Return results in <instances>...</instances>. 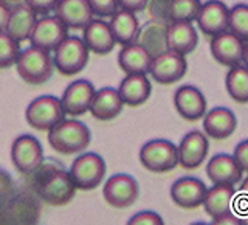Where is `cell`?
<instances>
[{"instance_id":"cell-15","label":"cell","mask_w":248,"mask_h":225,"mask_svg":"<svg viewBox=\"0 0 248 225\" xmlns=\"http://www.w3.org/2000/svg\"><path fill=\"white\" fill-rule=\"evenodd\" d=\"M244 42L232 34L231 31L225 30L211 36V42H209V50H211L213 58L222 65L232 67L239 65L242 62L244 54Z\"/></svg>"},{"instance_id":"cell-41","label":"cell","mask_w":248,"mask_h":225,"mask_svg":"<svg viewBox=\"0 0 248 225\" xmlns=\"http://www.w3.org/2000/svg\"><path fill=\"white\" fill-rule=\"evenodd\" d=\"M147 0H118V6L121 10H126V11H132V13H140V11H144Z\"/></svg>"},{"instance_id":"cell-2","label":"cell","mask_w":248,"mask_h":225,"mask_svg":"<svg viewBox=\"0 0 248 225\" xmlns=\"http://www.w3.org/2000/svg\"><path fill=\"white\" fill-rule=\"evenodd\" d=\"M76 185L73 183L68 171L62 168L46 169L41 176L37 185L39 197L51 207H64L73 200L76 193Z\"/></svg>"},{"instance_id":"cell-30","label":"cell","mask_w":248,"mask_h":225,"mask_svg":"<svg viewBox=\"0 0 248 225\" xmlns=\"http://www.w3.org/2000/svg\"><path fill=\"white\" fill-rule=\"evenodd\" d=\"M225 87L236 103H248V68L240 64L230 67L225 76Z\"/></svg>"},{"instance_id":"cell-12","label":"cell","mask_w":248,"mask_h":225,"mask_svg":"<svg viewBox=\"0 0 248 225\" xmlns=\"http://www.w3.org/2000/svg\"><path fill=\"white\" fill-rule=\"evenodd\" d=\"M208 151L209 142L206 134L200 130H189L177 146L178 165L185 169H197L205 161Z\"/></svg>"},{"instance_id":"cell-40","label":"cell","mask_w":248,"mask_h":225,"mask_svg":"<svg viewBox=\"0 0 248 225\" xmlns=\"http://www.w3.org/2000/svg\"><path fill=\"white\" fill-rule=\"evenodd\" d=\"M59 0H27V5L36 14H48L54 10V6Z\"/></svg>"},{"instance_id":"cell-26","label":"cell","mask_w":248,"mask_h":225,"mask_svg":"<svg viewBox=\"0 0 248 225\" xmlns=\"http://www.w3.org/2000/svg\"><path fill=\"white\" fill-rule=\"evenodd\" d=\"M236 188L234 185L228 183H213L211 188H206V194L203 199L205 213L209 217H214L223 211H228L234 207Z\"/></svg>"},{"instance_id":"cell-22","label":"cell","mask_w":248,"mask_h":225,"mask_svg":"<svg viewBox=\"0 0 248 225\" xmlns=\"http://www.w3.org/2000/svg\"><path fill=\"white\" fill-rule=\"evenodd\" d=\"M53 11L67 28L72 30H82L95 16L89 0H59Z\"/></svg>"},{"instance_id":"cell-8","label":"cell","mask_w":248,"mask_h":225,"mask_svg":"<svg viewBox=\"0 0 248 225\" xmlns=\"http://www.w3.org/2000/svg\"><path fill=\"white\" fill-rule=\"evenodd\" d=\"M11 160L20 174H34L44 165V149L41 142L28 134L19 135L11 145Z\"/></svg>"},{"instance_id":"cell-16","label":"cell","mask_w":248,"mask_h":225,"mask_svg":"<svg viewBox=\"0 0 248 225\" xmlns=\"http://www.w3.org/2000/svg\"><path fill=\"white\" fill-rule=\"evenodd\" d=\"M95 92H96L95 85L87 80L73 81L64 90V95L61 98V104L65 115H70V116L84 115L90 109Z\"/></svg>"},{"instance_id":"cell-17","label":"cell","mask_w":248,"mask_h":225,"mask_svg":"<svg viewBox=\"0 0 248 225\" xmlns=\"http://www.w3.org/2000/svg\"><path fill=\"white\" fill-rule=\"evenodd\" d=\"M228 13L230 8L222 0H208L202 3L196 19L199 30L206 36H214L228 30Z\"/></svg>"},{"instance_id":"cell-35","label":"cell","mask_w":248,"mask_h":225,"mask_svg":"<svg viewBox=\"0 0 248 225\" xmlns=\"http://www.w3.org/2000/svg\"><path fill=\"white\" fill-rule=\"evenodd\" d=\"M89 5L95 16L110 17L118 11V0H89Z\"/></svg>"},{"instance_id":"cell-43","label":"cell","mask_w":248,"mask_h":225,"mask_svg":"<svg viewBox=\"0 0 248 225\" xmlns=\"http://www.w3.org/2000/svg\"><path fill=\"white\" fill-rule=\"evenodd\" d=\"M0 3L5 5L8 10H13L16 6H20V5H25L27 0H0Z\"/></svg>"},{"instance_id":"cell-34","label":"cell","mask_w":248,"mask_h":225,"mask_svg":"<svg viewBox=\"0 0 248 225\" xmlns=\"http://www.w3.org/2000/svg\"><path fill=\"white\" fill-rule=\"evenodd\" d=\"M169 5L170 0H147L144 11H147L152 20H161L169 23Z\"/></svg>"},{"instance_id":"cell-27","label":"cell","mask_w":248,"mask_h":225,"mask_svg":"<svg viewBox=\"0 0 248 225\" xmlns=\"http://www.w3.org/2000/svg\"><path fill=\"white\" fill-rule=\"evenodd\" d=\"M152 62V56L143 45L132 42L123 45L118 53V65L126 75L134 73H147Z\"/></svg>"},{"instance_id":"cell-1","label":"cell","mask_w":248,"mask_h":225,"mask_svg":"<svg viewBox=\"0 0 248 225\" xmlns=\"http://www.w3.org/2000/svg\"><path fill=\"white\" fill-rule=\"evenodd\" d=\"M90 142V129L79 120L62 118L48 130L50 146L62 155L79 154L87 149Z\"/></svg>"},{"instance_id":"cell-14","label":"cell","mask_w":248,"mask_h":225,"mask_svg":"<svg viewBox=\"0 0 248 225\" xmlns=\"http://www.w3.org/2000/svg\"><path fill=\"white\" fill-rule=\"evenodd\" d=\"M206 98L196 85H180L174 93V107L186 121H199L206 112Z\"/></svg>"},{"instance_id":"cell-3","label":"cell","mask_w":248,"mask_h":225,"mask_svg":"<svg viewBox=\"0 0 248 225\" xmlns=\"http://www.w3.org/2000/svg\"><path fill=\"white\" fill-rule=\"evenodd\" d=\"M14 65L17 68L19 76L27 84L31 85L45 84L53 76V70H54L50 51L37 48L34 45L20 51Z\"/></svg>"},{"instance_id":"cell-5","label":"cell","mask_w":248,"mask_h":225,"mask_svg":"<svg viewBox=\"0 0 248 225\" xmlns=\"http://www.w3.org/2000/svg\"><path fill=\"white\" fill-rule=\"evenodd\" d=\"M107 173L104 159L96 152H84L76 157L70 166L68 174L78 190L90 191L103 183Z\"/></svg>"},{"instance_id":"cell-36","label":"cell","mask_w":248,"mask_h":225,"mask_svg":"<svg viewBox=\"0 0 248 225\" xmlns=\"http://www.w3.org/2000/svg\"><path fill=\"white\" fill-rule=\"evenodd\" d=\"M127 224L129 225H163L165 221H163V217L158 213L146 209V211H140L132 216Z\"/></svg>"},{"instance_id":"cell-9","label":"cell","mask_w":248,"mask_h":225,"mask_svg":"<svg viewBox=\"0 0 248 225\" xmlns=\"http://www.w3.org/2000/svg\"><path fill=\"white\" fill-rule=\"evenodd\" d=\"M103 196L107 204L116 209L129 208L140 196V185L137 178L129 174H113L104 183Z\"/></svg>"},{"instance_id":"cell-37","label":"cell","mask_w":248,"mask_h":225,"mask_svg":"<svg viewBox=\"0 0 248 225\" xmlns=\"http://www.w3.org/2000/svg\"><path fill=\"white\" fill-rule=\"evenodd\" d=\"M232 157L237 161V165L242 169V173L248 174V138L242 140V142L236 145L234 151H232Z\"/></svg>"},{"instance_id":"cell-23","label":"cell","mask_w":248,"mask_h":225,"mask_svg":"<svg viewBox=\"0 0 248 225\" xmlns=\"http://www.w3.org/2000/svg\"><path fill=\"white\" fill-rule=\"evenodd\" d=\"M123 99V103L130 107H138L149 99L152 93V84L146 73L126 75L116 89Z\"/></svg>"},{"instance_id":"cell-20","label":"cell","mask_w":248,"mask_h":225,"mask_svg":"<svg viewBox=\"0 0 248 225\" xmlns=\"http://www.w3.org/2000/svg\"><path fill=\"white\" fill-rule=\"evenodd\" d=\"M242 169L239 168L237 161L232 157V154H216L208 160L206 176L211 183H228L236 185L242 178Z\"/></svg>"},{"instance_id":"cell-44","label":"cell","mask_w":248,"mask_h":225,"mask_svg":"<svg viewBox=\"0 0 248 225\" xmlns=\"http://www.w3.org/2000/svg\"><path fill=\"white\" fill-rule=\"evenodd\" d=\"M242 62H244V65L248 68V42L244 45V54H242Z\"/></svg>"},{"instance_id":"cell-24","label":"cell","mask_w":248,"mask_h":225,"mask_svg":"<svg viewBox=\"0 0 248 225\" xmlns=\"http://www.w3.org/2000/svg\"><path fill=\"white\" fill-rule=\"evenodd\" d=\"M123 99L113 87H103L95 92L90 104V113L99 121H110L123 112Z\"/></svg>"},{"instance_id":"cell-31","label":"cell","mask_w":248,"mask_h":225,"mask_svg":"<svg viewBox=\"0 0 248 225\" xmlns=\"http://www.w3.org/2000/svg\"><path fill=\"white\" fill-rule=\"evenodd\" d=\"M200 6V0H170L169 22H196Z\"/></svg>"},{"instance_id":"cell-28","label":"cell","mask_w":248,"mask_h":225,"mask_svg":"<svg viewBox=\"0 0 248 225\" xmlns=\"http://www.w3.org/2000/svg\"><path fill=\"white\" fill-rule=\"evenodd\" d=\"M108 27L112 30V34L115 37V42L120 45H127L132 42H137L140 22L135 13L126 11L118 8L113 16H110Z\"/></svg>"},{"instance_id":"cell-25","label":"cell","mask_w":248,"mask_h":225,"mask_svg":"<svg viewBox=\"0 0 248 225\" xmlns=\"http://www.w3.org/2000/svg\"><path fill=\"white\" fill-rule=\"evenodd\" d=\"M36 22H37L36 13L25 3L10 10V17H8L5 31L19 44H22L25 41H30L31 31H33Z\"/></svg>"},{"instance_id":"cell-6","label":"cell","mask_w":248,"mask_h":225,"mask_svg":"<svg viewBox=\"0 0 248 225\" xmlns=\"http://www.w3.org/2000/svg\"><path fill=\"white\" fill-rule=\"evenodd\" d=\"M140 161L149 173H168L178 165L177 146L165 138L147 142L140 149Z\"/></svg>"},{"instance_id":"cell-19","label":"cell","mask_w":248,"mask_h":225,"mask_svg":"<svg viewBox=\"0 0 248 225\" xmlns=\"http://www.w3.org/2000/svg\"><path fill=\"white\" fill-rule=\"evenodd\" d=\"M237 118L234 112L228 107L217 106L203 115V130L206 137L214 140H225L236 132Z\"/></svg>"},{"instance_id":"cell-33","label":"cell","mask_w":248,"mask_h":225,"mask_svg":"<svg viewBox=\"0 0 248 225\" xmlns=\"http://www.w3.org/2000/svg\"><path fill=\"white\" fill-rule=\"evenodd\" d=\"M20 53V44L6 31H0V68H10L16 64Z\"/></svg>"},{"instance_id":"cell-7","label":"cell","mask_w":248,"mask_h":225,"mask_svg":"<svg viewBox=\"0 0 248 225\" xmlns=\"http://www.w3.org/2000/svg\"><path fill=\"white\" fill-rule=\"evenodd\" d=\"M65 118L61 98L54 95H44L33 99L25 111V120L36 130H50L54 124Z\"/></svg>"},{"instance_id":"cell-13","label":"cell","mask_w":248,"mask_h":225,"mask_svg":"<svg viewBox=\"0 0 248 225\" xmlns=\"http://www.w3.org/2000/svg\"><path fill=\"white\" fill-rule=\"evenodd\" d=\"M170 199L172 202L183 209H194L203 204L206 185L203 180L197 177H180L170 185Z\"/></svg>"},{"instance_id":"cell-18","label":"cell","mask_w":248,"mask_h":225,"mask_svg":"<svg viewBox=\"0 0 248 225\" xmlns=\"http://www.w3.org/2000/svg\"><path fill=\"white\" fill-rule=\"evenodd\" d=\"M199 33L192 22H169L166 28V48L178 54L192 53L197 48Z\"/></svg>"},{"instance_id":"cell-29","label":"cell","mask_w":248,"mask_h":225,"mask_svg":"<svg viewBox=\"0 0 248 225\" xmlns=\"http://www.w3.org/2000/svg\"><path fill=\"white\" fill-rule=\"evenodd\" d=\"M166 28L168 22L161 20H151L141 28L140 27L137 42L143 45L144 48L149 51V54L154 58L160 54L161 51L168 50L166 48Z\"/></svg>"},{"instance_id":"cell-38","label":"cell","mask_w":248,"mask_h":225,"mask_svg":"<svg viewBox=\"0 0 248 225\" xmlns=\"http://www.w3.org/2000/svg\"><path fill=\"white\" fill-rule=\"evenodd\" d=\"M211 224L213 225H242L244 219L234 211V209H228V211H223L220 214L211 217Z\"/></svg>"},{"instance_id":"cell-42","label":"cell","mask_w":248,"mask_h":225,"mask_svg":"<svg viewBox=\"0 0 248 225\" xmlns=\"http://www.w3.org/2000/svg\"><path fill=\"white\" fill-rule=\"evenodd\" d=\"M8 17H10V10L0 3V31L6 30V23H8Z\"/></svg>"},{"instance_id":"cell-39","label":"cell","mask_w":248,"mask_h":225,"mask_svg":"<svg viewBox=\"0 0 248 225\" xmlns=\"http://www.w3.org/2000/svg\"><path fill=\"white\" fill-rule=\"evenodd\" d=\"M236 197H237L234 199V204L237 202L236 213L245 221V217L248 216V177L242 182V185H240V193H239V196L236 194Z\"/></svg>"},{"instance_id":"cell-11","label":"cell","mask_w":248,"mask_h":225,"mask_svg":"<svg viewBox=\"0 0 248 225\" xmlns=\"http://www.w3.org/2000/svg\"><path fill=\"white\" fill-rule=\"evenodd\" d=\"M68 36V28L58 16H45L37 19L36 25L31 31V45L42 48L45 51H54L56 47Z\"/></svg>"},{"instance_id":"cell-32","label":"cell","mask_w":248,"mask_h":225,"mask_svg":"<svg viewBox=\"0 0 248 225\" xmlns=\"http://www.w3.org/2000/svg\"><path fill=\"white\" fill-rule=\"evenodd\" d=\"M228 31L236 34L244 44L248 42V3H237L230 8Z\"/></svg>"},{"instance_id":"cell-10","label":"cell","mask_w":248,"mask_h":225,"mask_svg":"<svg viewBox=\"0 0 248 225\" xmlns=\"http://www.w3.org/2000/svg\"><path fill=\"white\" fill-rule=\"evenodd\" d=\"M186 70H188V61H186L183 54L165 50L152 58L147 73L152 76L155 82L161 85H169L180 81L186 75Z\"/></svg>"},{"instance_id":"cell-21","label":"cell","mask_w":248,"mask_h":225,"mask_svg":"<svg viewBox=\"0 0 248 225\" xmlns=\"http://www.w3.org/2000/svg\"><path fill=\"white\" fill-rule=\"evenodd\" d=\"M82 41L87 45L89 51L95 54L110 53L116 45L110 27L103 19H92L82 28Z\"/></svg>"},{"instance_id":"cell-4","label":"cell","mask_w":248,"mask_h":225,"mask_svg":"<svg viewBox=\"0 0 248 225\" xmlns=\"http://www.w3.org/2000/svg\"><path fill=\"white\" fill-rule=\"evenodd\" d=\"M89 62V48L82 37L67 36L54 50L53 64L62 76H75L81 73Z\"/></svg>"}]
</instances>
